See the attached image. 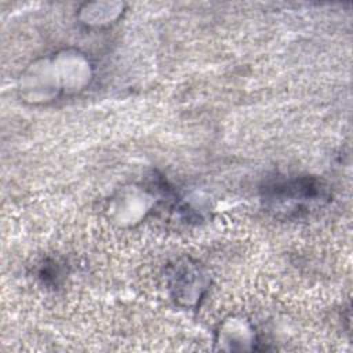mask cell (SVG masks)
<instances>
[{
  "label": "cell",
  "instance_id": "1",
  "mask_svg": "<svg viewBox=\"0 0 353 353\" xmlns=\"http://www.w3.org/2000/svg\"><path fill=\"white\" fill-rule=\"evenodd\" d=\"M263 199L273 207L283 210H302L305 205L328 199L327 188L313 176L280 178L268 182L263 188Z\"/></svg>",
  "mask_w": 353,
  "mask_h": 353
}]
</instances>
